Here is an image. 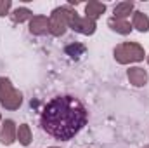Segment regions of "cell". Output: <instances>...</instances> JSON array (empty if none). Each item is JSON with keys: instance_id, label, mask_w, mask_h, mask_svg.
Segmentation results:
<instances>
[{"instance_id": "cell-1", "label": "cell", "mask_w": 149, "mask_h": 148, "mask_svg": "<svg viewBox=\"0 0 149 148\" xmlns=\"http://www.w3.org/2000/svg\"><path fill=\"white\" fill-rule=\"evenodd\" d=\"M88 120V111L73 96H57L50 99L42 111L40 124L42 129L61 141H70L74 138Z\"/></svg>"}, {"instance_id": "cell-2", "label": "cell", "mask_w": 149, "mask_h": 148, "mask_svg": "<svg viewBox=\"0 0 149 148\" xmlns=\"http://www.w3.org/2000/svg\"><path fill=\"white\" fill-rule=\"evenodd\" d=\"M113 54H114L116 63H120V65L139 63V61H144V58H146L144 47L137 42H121L114 47Z\"/></svg>"}, {"instance_id": "cell-3", "label": "cell", "mask_w": 149, "mask_h": 148, "mask_svg": "<svg viewBox=\"0 0 149 148\" xmlns=\"http://www.w3.org/2000/svg\"><path fill=\"white\" fill-rule=\"evenodd\" d=\"M0 105L5 110H19V106L23 105V94L14 89L12 82L7 77H0Z\"/></svg>"}, {"instance_id": "cell-4", "label": "cell", "mask_w": 149, "mask_h": 148, "mask_svg": "<svg viewBox=\"0 0 149 148\" xmlns=\"http://www.w3.org/2000/svg\"><path fill=\"white\" fill-rule=\"evenodd\" d=\"M68 18H66V5L56 7L49 16V33L54 37H63L68 30Z\"/></svg>"}, {"instance_id": "cell-5", "label": "cell", "mask_w": 149, "mask_h": 148, "mask_svg": "<svg viewBox=\"0 0 149 148\" xmlns=\"http://www.w3.org/2000/svg\"><path fill=\"white\" fill-rule=\"evenodd\" d=\"M14 141H17V125L14 120L7 118L2 122V127H0V143L5 147H10Z\"/></svg>"}, {"instance_id": "cell-6", "label": "cell", "mask_w": 149, "mask_h": 148, "mask_svg": "<svg viewBox=\"0 0 149 148\" xmlns=\"http://www.w3.org/2000/svg\"><path fill=\"white\" fill-rule=\"evenodd\" d=\"M95 28H97V25H95V21L94 19H88V18H76V21L73 23V26H71V30L76 32V33H81V35H94L95 33Z\"/></svg>"}, {"instance_id": "cell-7", "label": "cell", "mask_w": 149, "mask_h": 148, "mask_svg": "<svg viewBox=\"0 0 149 148\" xmlns=\"http://www.w3.org/2000/svg\"><path fill=\"white\" fill-rule=\"evenodd\" d=\"M127 77H128V82L134 85V87H144L148 84L149 77H148V72L141 66H134V68H128L127 72Z\"/></svg>"}, {"instance_id": "cell-8", "label": "cell", "mask_w": 149, "mask_h": 148, "mask_svg": "<svg viewBox=\"0 0 149 148\" xmlns=\"http://www.w3.org/2000/svg\"><path fill=\"white\" fill-rule=\"evenodd\" d=\"M30 33L42 37L49 33V18L47 16H33L30 19Z\"/></svg>"}, {"instance_id": "cell-9", "label": "cell", "mask_w": 149, "mask_h": 148, "mask_svg": "<svg viewBox=\"0 0 149 148\" xmlns=\"http://www.w3.org/2000/svg\"><path fill=\"white\" fill-rule=\"evenodd\" d=\"M106 12V4H102V2H97V0H92V2H88L87 5H85V18H88V19H99L102 14Z\"/></svg>"}, {"instance_id": "cell-10", "label": "cell", "mask_w": 149, "mask_h": 148, "mask_svg": "<svg viewBox=\"0 0 149 148\" xmlns=\"http://www.w3.org/2000/svg\"><path fill=\"white\" fill-rule=\"evenodd\" d=\"M132 28H135V30L141 32V33L149 32V18H148V14H144V12H141V11L134 12V14H132Z\"/></svg>"}, {"instance_id": "cell-11", "label": "cell", "mask_w": 149, "mask_h": 148, "mask_svg": "<svg viewBox=\"0 0 149 148\" xmlns=\"http://www.w3.org/2000/svg\"><path fill=\"white\" fill-rule=\"evenodd\" d=\"M108 26L111 28L113 32H116V33H120V35H130V32L134 30L132 28V25L127 21V19H108Z\"/></svg>"}, {"instance_id": "cell-12", "label": "cell", "mask_w": 149, "mask_h": 148, "mask_svg": "<svg viewBox=\"0 0 149 148\" xmlns=\"http://www.w3.org/2000/svg\"><path fill=\"white\" fill-rule=\"evenodd\" d=\"M114 19H127L130 14H134V4L132 2H120L114 5Z\"/></svg>"}, {"instance_id": "cell-13", "label": "cell", "mask_w": 149, "mask_h": 148, "mask_svg": "<svg viewBox=\"0 0 149 148\" xmlns=\"http://www.w3.org/2000/svg\"><path fill=\"white\" fill-rule=\"evenodd\" d=\"M31 140H33V134H31L30 125H28V124L17 125V141H19V145L30 147V145H31Z\"/></svg>"}, {"instance_id": "cell-14", "label": "cell", "mask_w": 149, "mask_h": 148, "mask_svg": "<svg viewBox=\"0 0 149 148\" xmlns=\"http://www.w3.org/2000/svg\"><path fill=\"white\" fill-rule=\"evenodd\" d=\"M9 16H10V19H12L14 23H24V21H30V19L33 18V12H31L28 7H17V9H14Z\"/></svg>"}, {"instance_id": "cell-15", "label": "cell", "mask_w": 149, "mask_h": 148, "mask_svg": "<svg viewBox=\"0 0 149 148\" xmlns=\"http://www.w3.org/2000/svg\"><path fill=\"white\" fill-rule=\"evenodd\" d=\"M66 52L71 56V58H78V56H81L83 52H85V45H81V44H71V45H68L66 47Z\"/></svg>"}, {"instance_id": "cell-16", "label": "cell", "mask_w": 149, "mask_h": 148, "mask_svg": "<svg viewBox=\"0 0 149 148\" xmlns=\"http://www.w3.org/2000/svg\"><path fill=\"white\" fill-rule=\"evenodd\" d=\"M10 7H12V2L10 0H0V18L7 16L9 11H10Z\"/></svg>"}, {"instance_id": "cell-17", "label": "cell", "mask_w": 149, "mask_h": 148, "mask_svg": "<svg viewBox=\"0 0 149 148\" xmlns=\"http://www.w3.org/2000/svg\"><path fill=\"white\" fill-rule=\"evenodd\" d=\"M146 59H148V65H149V56H146Z\"/></svg>"}, {"instance_id": "cell-18", "label": "cell", "mask_w": 149, "mask_h": 148, "mask_svg": "<svg viewBox=\"0 0 149 148\" xmlns=\"http://www.w3.org/2000/svg\"><path fill=\"white\" fill-rule=\"evenodd\" d=\"M49 148H61V147H49Z\"/></svg>"}, {"instance_id": "cell-19", "label": "cell", "mask_w": 149, "mask_h": 148, "mask_svg": "<svg viewBox=\"0 0 149 148\" xmlns=\"http://www.w3.org/2000/svg\"><path fill=\"white\" fill-rule=\"evenodd\" d=\"M142 148H149V145H146V147H142Z\"/></svg>"}, {"instance_id": "cell-20", "label": "cell", "mask_w": 149, "mask_h": 148, "mask_svg": "<svg viewBox=\"0 0 149 148\" xmlns=\"http://www.w3.org/2000/svg\"><path fill=\"white\" fill-rule=\"evenodd\" d=\"M0 120H2V115H0Z\"/></svg>"}]
</instances>
